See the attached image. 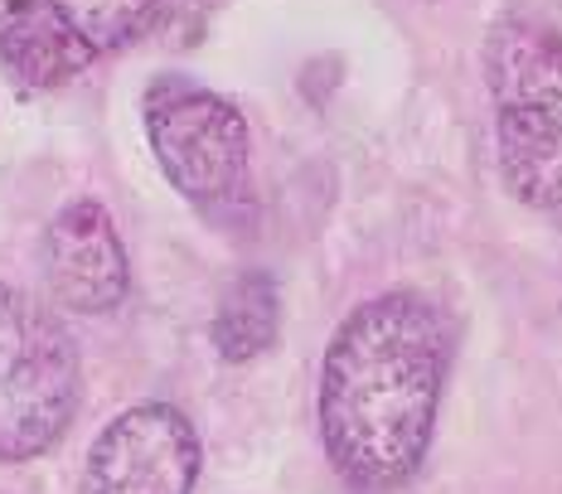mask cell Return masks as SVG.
<instances>
[{
    "instance_id": "5",
    "label": "cell",
    "mask_w": 562,
    "mask_h": 494,
    "mask_svg": "<svg viewBox=\"0 0 562 494\" xmlns=\"http://www.w3.org/2000/svg\"><path fill=\"white\" fill-rule=\"evenodd\" d=\"M156 20L160 0H34L0 30V64L20 88L49 92L136 44Z\"/></svg>"
},
{
    "instance_id": "7",
    "label": "cell",
    "mask_w": 562,
    "mask_h": 494,
    "mask_svg": "<svg viewBox=\"0 0 562 494\" xmlns=\"http://www.w3.org/2000/svg\"><path fill=\"white\" fill-rule=\"evenodd\" d=\"M44 267H49L54 296L83 315L116 311L132 287L126 243L98 199H68L54 214L44 233Z\"/></svg>"
},
{
    "instance_id": "1",
    "label": "cell",
    "mask_w": 562,
    "mask_h": 494,
    "mask_svg": "<svg viewBox=\"0 0 562 494\" xmlns=\"http://www.w3.org/2000/svg\"><path fill=\"white\" fill-rule=\"evenodd\" d=\"M451 369V321L417 291H383L335 329L321 363V441L355 490L417 475Z\"/></svg>"
},
{
    "instance_id": "3",
    "label": "cell",
    "mask_w": 562,
    "mask_h": 494,
    "mask_svg": "<svg viewBox=\"0 0 562 494\" xmlns=\"http://www.w3.org/2000/svg\"><path fill=\"white\" fill-rule=\"evenodd\" d=\"M83 393V363L34 296L0 281V461H34L68 431Z\"/></svg>"
},
{
    "instance_id": "2",
    "label": "cell",
    "mask_w": 562,
    "mask_h": 494,
    "mask_svg": "<svg viewBox=\"0 0 562 494\" xmlns=\"http://www.w3.org/2000/svg\"><path fill=\"white\" fill-rule=\"evenodd\" d=\"M499 175L538 214L562 209V34L538 20H505L485 44Z\"/></svg>"
},
{
    "instance_id": "6",
    "label": "cell",
    "mask_w": 562,
    "mask_h": 494,
    "mask_svg": "<svg viewBox=\"0 0 562 494\" xmlns=\"http://www.w3.org/2000/svg\"><path fill=\"white\" fill-rule=\"evenodd\" d=\"M204 465L199 431L180 407L140 403L102 427L78 494H190Z\"/></svg>"
},
{
    "instance_id": "8",
    "label": "cell",
    "mask_w": 562,
    "mask_h": 494,
    "mask_svg": "<svg viewBox=\"0 0 562 494\" xmlns=\"http://www.w3.org/2000/svg\"><path fill=\"white\" fill-rule=\"evenodd\" d=\"M281 325V291L267 272H243L233 287L224 291L214 311V349L224 363H248L257 355H267Z\"/></svg>"
},
{
    "instance_id": "4",
    "label": "cell",
    "mask_w": 562,
    "mask_h": 494,
    "mask_svg": "<svg viewBox=\"0 0 562 494\" xmlns=\"http://www.w3.org/2000/svg\"><path fill=\"white\" fill-rule=\"evenodd\" d=\"M140 122L166 180L204 214L248 204L252 136L228 98L199 88L194 78H156L140 98Z\"/></svg>"
},
{
    "instance_id": "9",
    "label": "cell",
    "mask_w": 562,
    "mask_h": 494,
    "mask_svg": "<svg viewBox=\"0 0 562 494\" xmlns=\"http://www.w3.org/2000/svg\"><path fill=\"white\" fill-rule=\"evenodd\" d=\"M30 5H34V0H0V30H5L10 20H15L20 10H30Z\"/></svg>"
}]
</instances>
